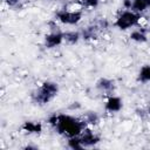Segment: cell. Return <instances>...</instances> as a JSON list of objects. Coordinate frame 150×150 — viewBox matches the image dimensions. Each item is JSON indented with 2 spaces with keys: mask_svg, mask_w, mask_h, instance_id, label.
Segmentation results:
<instances>
[{
  "mask_svg": "<svg viewBox=\"0 0 150 150\" xmlns=\"http://www.w3.org/2000/svg\"><path fill=\"white\" fill-rule=\"evenodd\" d=\"M48 123L56 130L57 134L68 138L80 136L87 125L83 120H79L67 114H54L49 116Z\"/></svg>",
  "mask_w": 150,
  "mask_h": 150,
  "instance_id": "1",
  "label": "cell"
},
{
  "mask_svg": "<svg viewBox=\"0 0 150 150\" xmlns=\"http://www.w3.org/2000/svg\"><path fill=\"white\" fill-rule=\"evenodd\" d=\"M59 93V86L57 83L53 81H45L32 94V101L36 104L43 105L49 103L54 97H56Z\"/></svg>",
  "mask_w": 150,
  "mask_h": 150,
  "instance_id": "2",
  "label": "cell"
},
{
  "mask_svg": "<svg viewBox=\"0 0 150 150\" xmlns=\"http://www.w3.org/2000/svg\"><path fill=\"white\" fill-rule=\"evenodd\" d=\"M139 20H141V14L139 13H136L131 9H127V11H123L116 18L114 25L121 30H127L131 27L137 26Z\"/></svg>",
  "mask_w": 150,
  "mask_h": 150,
  "instance_id": "3",
  "label": "cell"
},
{
  "mask_svg": "<svg viewBox=\"0 0 150 150\" xmlns=\"http://www.w3.org/2000/svg\"><path fill=\"white\" fill-rule=\"evenodd\" d=\"M55 18H56L57 21H60L63 25L74 26V25H77L81 21L82 12L81 11H66V9H61V11L56 12Z\"/></svg>",
  "mask_w": 150,
  "mask_h": 150,
  "instance_id": "4",
  "label": "cell"
},
{
  "mask_svg": "<svg viewBox=\"0 0 150 150\" xmlns=\"http://www.w3.org/2000/svg\"><path fill=\"white\" fill-rule=\"evenodd\" d=\"M64 41V33L60 30H52L45 35V46L46 48H55Z\"/></svg>",
  "mask_w": 150,
  "mask_h": 150,
  "instance_id": "5",
  "label": "cell"
},
{
  "mask_svg": "<svg viewBox=\"0 0 150 150\" xmlns=\"http://www.w3.org/2000/svg\"><path fill=\"white\" fill-rule=\"evenodd\" d=\"M80 139H81V143H82L83 148L95 146L101 141V138H100L98 135H96L94 131H91L90 129H87V128L80 135Z\"/></svg>",
  "mask_w": 150,
  "mask_h": 150,
  "instance_id": "6",
  "label": "cell"
},
{
  "mask_svg": "<svg viewBox=\"0 0 150 150\" xmlns=\"http://www.w3.org/2000/svg\"><path fill=\"white\" fill-rule=\"evenodd\" d=\"M123 108V102L122 98L115 95H109V97L105 101L104 109L109 112H118Z\"/></svg>",
  "mask_w": 150,
  "mask_h": 150,
  "instance_id": "7",
  "label": "cell"
},
{
  "mask_svg": "<svg viewBox=\"0 0 150 150\" xmlns=\"http://www.w3.org/2000/svg\"><path fill=\"white\" fill-rule=\"evenodd\" d=\"M21 129L28 135H40L42 132V124L40 122L26 121L21 125Z\"/></svg>",
  "mask_w": 150,
  "mask_h": 150,
  "instance_id": "8",
  "label": "cell"
},
{
  "mask_svg": "<svg viewBox=\"0 0 150 150\" xmlns=\"http://www.w3.org/2000/svg\"><path fill=\"white\" fill-rule=\"evenodd\" d=\"M96 88L100 89V90L103 91V93H107V94H109V95H112L111 93L115 90V82H114L112 80L102 77V79H100V80L96 82Z\"/></svg>",
  "mask_w": 150,
  "mask_h": 150,
  "instance_id": "9",
  "label": "cell"
},
{
  "mask_svg": "<svg viewBox=\"0 0 150 150\" xmlns=\"http://www.w3.org/2000/svg\"><path fill=\"white\" fill-rule=\"evenodd\" d=\"M149 7H150V0H132L129 9L141 14Z\"/></svg>",
  "mask_w": 150,
  "mask_h": 150,
  "instance_id": "10",
  "label": "cell"
},
{
  "mask_svg": "<svg viewBox=\"0 0 150 150\" xmlns=\"http://www.w3.org/2000/svg\"><path fill=\"white\" fill-rule=\"evenodd\" d=\"M130 40L137 42V43H144L148 41V36L143 30H132L129 35Z\"/></svg>",
  "mask_w": 150,
  "mask_h": 150,
  "instance_id": "11",
  "label": "cell"
},
{
  "mask_svg": "<svg viewBox=\"0 0 150 150\" xmlns=\"http://www.w3.org/2000/svg\"><path fill=\"white\" fill-rule=\"evenodd\" d=\"M137 80L142 83H146V82H150V66L149 64H145L143 66L139 71H138V77Z\"/></svg>",
  "mask_w": 150,
  "mask_h": 150,
  "instance_id": "12",
  "label": "cell"
},
{
  "mask_svg": "<svg viewBox=\"0 0 150 150\" xmlns=\"http://www.w3.org/2000/svg\"><path fill=\"white\" fill-rule=\"evenodd\" d=\"M81 38V34L79 32H74V30H69L64 33V41L69 45H75L79 42Z\"/></svg>",
  "mask_w": 150,
  "mask_h": 150,
  "instance_id": "13",
  "label": "cell"
},
{
  "mask_svg": "<svg viewBox=\"0 0 150 150\" xmlns=\"http://www.w3.org/2000/svg\"><path fill=\"white\" fill-rule=\"evenodd\" d=\"M68 146L73 150H79V149H84L82 143H81V139H80V136H75V137H70L68 138V142H67Z\"/></svg>",
  "mask_w": 150,
  "mask_h": 150,
  "instance_id": "14",
  "label": "cell"
},
{
  "mask_svg": "<svg viewBox=\"0 0 150 150\" xmlns=\"http://www.w3.org/2000/svg\"><path fill=\"white\" fill-rule=\"evenodd\" d=\"M98 120H100V118H98L97 114H96V112H93V111L87 112L86 116H84V118H83V121H84L86 124H91V125L97 124V123H98Z\"/></svg>",
  "mask_w": 150,
  "mask_h": 150,
  "instance_id": "15",
  "label": "cell"
},
{
  "mask_svg": "<svg viewBox=\"0 0 150 150\" xmlns=\"http://www.w3.org/2000/svg\"><path fill=\"white\" fill-rule=\"evenodd\" d=\"M80 4L86 8H96L100 4V0H81Z\"/></svg>",
  "mask_w": 150,
  "mask_h": 150,
  "instance_id": "16",
  "label": "cell"
},
{
  "mask_svg": "<svg viewBox=\"0 0 150 150\" xmlns=\"http://www.w3.org/2000/svg\"><path fill=\"white\" fill-rule=\"evenodd\" d=\"M5 2H6L9 7H14V6H16V5L20 2V0H5Z\"/></svg>",
  "mask_w": 150,
  "mask_h": 150,
  "instance_id": "17",
  "label": "cell"
},
{
  "mask_svg": "<svg viewBox=\"0 0 150 150\" xmlns=\"http://www.w3.org/2000/svg\"><path fill=\"white\" fill-rule=\"evenodd\" d=\"M25 149H38L36 146H32V145H27V146H25Z\"/></svg>",
  "mask_w": 150,
  "mask_h": 150,
  "instance_id": "18",
  "label": "cell"
},
{
  "mask_svg": "<svg viewBox=\"0 0 150 150\" xmlns=\"http://www.w3.org/2000/svg\"><path fill=\"white\" fill-rule=\"evenodd\" d=\"M148 112H149V114H150V107H149V109H148Z\"/></svg>",
  "mask_w": 150,
  "mask_h": 150,
  "instance_id": "19",
  "label": "cell"
},
{
  "mask_svg": "<svg viewBox=\"0 0 150 150\" xmlns=\"http://www.w3.org/2000/svg\"><path fill=\"white\" fill-rule=\"evenodd\" d=\"M129 1H131V0H129Z\"/></svg>",
  "mask_w": 150,
  "mask_h": 150,
  "instance_id": "20",
  "label": "cell"
}]
</instances>
